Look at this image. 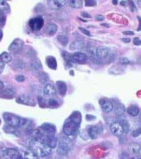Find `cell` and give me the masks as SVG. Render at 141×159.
I'll return each instance as SVG.
<instances>
[{
  "label": "cell",
  "instance_id": "obj_6",
  "mask_svg": "<svg viewBox=\"0 0 141 159\" xmlns=\"http://www.w3.org/2000/svg\"><path fill=\"white\" fill-rule=\"evenodd\" d=\"M44 21L42 17H36L32 18L29 21V25L30 28L34 31L39 30L42 28L44 25Z\"/></svg>",
  "mask_w": 141,
  "mask_h": 159
},
{
  "label": "cell",
  "instance_id": "obj_9",
  "mask_svg": "<svg viewBox=\"0 0 141 159\" xmlns=\"http://www.w3.org/2000/svg\"><path fill=\"white\" fill-rule=\"evenodd\" d=\"M40 142H42L45 144L47 145L50 148H55L57 147V139L55 137V136H50V135H42V137L41 139L39 140Z\"/></svg>",
  "mask_w": 141,
  "mask_h": 159
},
{
  "label": "cell",
  "instance_id": "obj_46",
  "mask_svg": "<svg viewBox=\"0 0 141 159\" xmlns=\"http://www.w3.org/2000/svg\"><path fill=\"white\" fill-rule=\"evenodd\" d=\"M5 69V63L0 61V75L1 74Z\"/></svg>",
  "mask_w": 141,
  "mask_h": 159
},
{
  "label": "cell",
  "instance_id": "obj_30",
  "mask_svg": "<svg viewBox=\"0 0 141 159\" xmlns=\"http://www.w3.org/2000/svg\"><path fill=\"white\" fill-rule=\"evenodd\" d=\"M119 123L121 125L122 128L124 133H126V134L128 133L130 131V124L128 121H127L126 120H125V119H123Z\"/></svg>",
  "mask_w": 141,
  "mask_h": 159
},
{
  "label": "cell",
  "instance_id": "obj_21",
  "mask_svg": "<svg viewBox=\"0 0 141 159\" xmlns=\"http://www.w3.org/2000/svg\"><path fill=\"white\" fill-rule=\"evenodd\" d=\"M57 89L59 94L61 96H64L66 93L67 90V87L66 84L63 81H59L56 82Z\"/></svg>",
  "mask_w": 141,
  "mask_h": 159
},
{
  "label": "cell",
  "instance_id": "obj_42",
  "mask_svg": "<svg viewBox=\"0 0 141 159\" xmlns=\"http://www.w3.org/2000/svg\"><path fill=\"white\" fill-rule=\"evenodd\" d=\"M79 29L81 30V32L83 33L84 34L86 35L87 36H89V37L91 36V34H90V32H89L88 30H86V29L81 27L79 28Z\"/></svg>",
  "mask_w": 141,
  "mask_h": 159
},
{
  "label": "cell",
  "instance_id": "obj_43",
  "mask_svg": "<svg viewBox=\"0 0 141 159\" xmlns=\"http://www.w3.org/2000/svg\"><path fill=\"white\" fill-rule=\"evenodd\" d=\"M133 43L135 45H141V39L138 37L134 38L133 40Z\"/></svg>",
  "mask_w": 141,
  "mask_h": 159
},
{
  "label": "cell",
  "instance_id": "obj_20",
  "mask_svg": "<svg viewBox=\"0 0 141 159\" xmlns=\"http://www.w3.org/2000/svg\"><path fill=\"white\" fill-rule=\"evenodd\" d=\"M2 93L3 96L8 97H13L16 93L15 88L11 86H8L2 90Z\"/></svg>",
  "mask_w": 141,
  "mask_h": 159
},
{
  "label": "cell",
  "instance_id": "obj_60",
  "mask_svg": "<svg viewBox=\"0 0 141 159\" xmlns=\"http://www.w3.org/2000/svg\"><path fill=\"white\" fill-rule=\"evenodd\" d=\"M0 125H1V119H0Z\"/></svg>",
  "mask_w": 141,
  "mask_h": 159
},
{
  "label": "cell",
  "instance_id": "obj_3",
  "mask_svg": "<svg viewBox=\"0 0 141 159\" xmlns=\"http://www.w3.org/2000/svg\"><path fill=\"white\" fill-rule=\"evenodd\" d=\"M32 150L37 156L42 157L49 155L51 152V148L39 140H35L32 144Z\"/></svg>",
  "mask_w": 141,
  "mask_h": 159
},
{
  "label": "cell",
  "instance_id": "obj_50",
  "mask_svg": "<svg viewBox=\"0 0 141 159\" xmlns=\"http://www.w3.org/2000/svg\"><path fill=\"white\" fill-rule=\"evenodd\" d=\"M121 40L122 42L126 43H129L131 42V39L129 38H122Z\"/></svg>",
  "mask_w": 141,
  "mask_h": 159
},
{
  "label": "cell",
  "instance_id": "obj_1",
  "mask_svg": "<svg viewBox=\"0 0 141 159\" xmlns=\"http://www.w3.org/2000/svg\"><path fill=\"white\" fill-rule=\"evenodd\" d=\"M82 120V116L78 111L73 112L64 123L63 131L67 136H70L77 132Z\"/></svg>",
  "mask_w": 141,
  "mask_h": 159
},
{
  "label": "cell",
  "instance_id": "obj_32",
  "mask_svg": "<svg viewBox=\"0 0 141 159\" xmlns=\"http://www.w3.org/2000/svg\"><path fill=\"white\" fill-rule=\"evenodd\" d=\"M10 10V6L4 1H0V12L7 11Z\"/></svg>",
  "mask_w": 141,
  "mask_h": 159
},
{
  "label": "cell",
  "instance_id": "obj_16",
  "mask_svg": "<svg viewBox=\"0 0 141 159\" xmlns=\"http://www.w3.org/2000/svg\"><path fill=\"white\" fill-rule=\"evenodd\" d=\"M110 130L114 135L117 137H120L123 134V130L121 125L119 122H115L112 123L110 126Z\"/></svg>",
  "mask_w": 141,
  "mask_h": 159
},
{
  "label": "cell",
  "instance_id": "obj_4",
  "mask_svg": "<svg viewBox=\"0 0 141 159\" xmlns=\"http://www.w3.org/2000/svg\"><path fill=\"white\" fill-rule=\"evenodd\" d=\"M57 151L58 154L64 156L69 153L72 148L71 140L67 137H62L57 143Z\"/></svg>",
  "mask_w": 141,
  "mask_h": 159
},
{
  "label": "cell",
  "instance_id": "obj_2",
  "mask_svg": "<svg viewBox=\"0 0 141 159\" xmlns=\"http://www.w3.org/2000/svg\"><path fill=\"white\" fill-rule=\"evenodd\" d=\"M3 118L5 122L11 127L17 128L18 127L26 126L28 124V120L24 119L17 115L11 113H5L3 115Z\"/></svg>",
  "mask_w": 141,
  "mask_h": 159
},
{
  "label": "cell",
  "instance_id": "obj_19",
  "mask_svg": "<svg viewBox=\"0 0 141 159\" xmlns=\"http://www.w3.org/2000/svg\"><path fill=\"white\" fill-rule=\"evenodd\" d=\"M56 89L54 86L50 84H45L43 87V93L46 96H50L56 94Z\"/></svg>",
  "mask_w": 141,
  "mask_h": 159
},
{
  "label": "cell",
  "instance_id": "obj_38",
  "mask_svg": "<svg viewBox=\"0 0 141 159\" xmlns=\"http://www.w3.org/2000/svg\"><path fill=\"white\" fill-rule=\"evenodd\" d=\"M39 79L42 82H46L48 79V77L47 76V75H45L44 73H42V74L40 75Z\"/></svg>",
  "mask_w": 141,
  "mask_h": 159
},
{
  "label": "cell",
  "instance_id": "obj_27",
  "mask_svg": "<svg viewBox=\"0 0 141 159\" xmlns=\"http://www.w3.org/2000/svg\"><path fill=\"white\" fill-rule=\"evenodd\" d=\"M12 59V55L7 52H3L0 54V61L3 63H8Z\"/></svg>",
  "mask_w": 141,
  "mask_h": 159
},
{
  "label": "cell",
  "instance_id": "obj_39",
  "mask_svg": "<svg viewBox=\"0 0 141 159\" xmlns=\"http://www.w3.org/2000/svg\"><path fill=\"white\" fill-rule=\"evenodd\" d=\"M85 4L86 6H94L96 5V2L93 0H89L85 2Z\"/></svg>",
  "mask_w": 141,
  "mask_h": 159
},
{
  "label": "cell",
  "instance_id": "obj_41",
  "mask_svg": "<svg viewBox=\"0 0 141 159\" xmlns=\"http://www.w3.org/2000/svg\"><path fill=\"white\" fill-rule=\"evenodd\" d=\"M2 12H0V25H3L5 24V17Z\"/></svg>",
  "mask_w": 141,
  "mask_h": 159
},
{
  "label": "cell",
  "instance_id": "obj_58",
  "mask_svg": "<svg viewBox=\"0 0 141 159\" xmlns=\"http://www.w3.org/2000/svg\"><path fill=\"white\" fill-rule=\"evenodd\" d=\"M139 119H140V121L141 122V114H140V116H139Z\"/></svg>",
  "mask_w": 141,
  "mask_h": 159
},
{
  "label": "cell",
  "instance_id": "obj_26",
  "mask_svg": "<svg viewBox=\"0 0 141 159\" xmlns=\"http://www.w3.org/2000/svg\"><path fill=\"white\" fill-rule=\"evenodd\" d=\"M57 38L58 41L61 44V45L64 46L67 45L68 42V38L66 34L64 33H61L57 36Z\"/></svg>",
  "mask_w": 141,
  "mask_h": 159
},
{
  "label": "cell",
  "instance_id": "obj_48",
  "mask_svg": "<svg viewBox=\"0 0 141 159\" xmlns=\"http://www.w3.org/2000/svg\"><path fill=\"white\" fill-rule=\"evenodd\" d=\"M123 34L125 35H134V32H133L131 30H126L125 32H123Z\"/></svg>",
  "mask_w": 141,
  "mask_h": 159
},
{
  "label": "cell",
  "instance_id": "obj_49",
  "mask_svg": "<svg viewBox=\"0 0 141 159\" xmlns=\"http://www.w3.org/2000/svg\"><path fill=\"white\" fill-rule=\"evenodd\" d=\"M95 118V117L93 116H92V115H90V114H87V116H86V118H87L88 120H93V119Z\"/></svg>",
  "mask_w": 141,
  "mask_h": 159
},
{
  "label": "cell",
  "instance_id": "obj_29",
  "mask_svg": "<svg viewBox=\"0 0 141 159\" xmlns=\"http://www.w3.org/2000/svg\"><path fill=\"white\" fill-rule=\"evenodd\" d=\"M83 1L79 0H72L68 1V4L72 8H79L83 6Z\"/></svg>",
  "mask_w": 141,
  "mask_h": 159
},
{
  "label": "cell",
  "instance_id": "obj_34",
  "mask_svg": "<svg viewBox=\"0 0 141 159\" xmlns=\"http://www.w3.org/2000/svg\"><path fill=\"white\" fill-rule=\"evenodd\" d=\"M48 105L51 108H56L59 106V103L56 99H50L48 101Z\"/></svg>",
  "mask_w": 141,
  "mask_h": 159
},
{
  "label": "cell",
  "instance_id": "obj_45",
  "mask_svg": "<svg viewBox=\"0 0 141 159\" xmlns=\"http://www.w3.org/2000/svg\"><path fill=\"white\" fill-rule=\"evenodd\" d=\"M104 20V16L103 15H98L95 17V20L97 21L102 22Z\"/></svg>",
  "mask_w": 141,
  "mask_h": 159
},
{
  "label": "cell",
  "instance_id": "obj_40",
  "mask_svg": "<svg viewBox=\"0 0 141 159\" xmlns=\"http://www.w3.org/2000/svg\"><path fill=\"white\" fill-rule=\"evenodd\" d=\"M31 66H32V67H33V68H34V69H39V68L40 67V63H39V61H34V62H33L32 64V65H31Z\"/></svg>",
  "mask_w": 141,
  "mask_h": 159
},
{
  "label": "cell",
  "instance_id": "obj_57",
  "mask_svg": "<svg viewBox=\"0 0 141 159\" xmlns=\"http://www.w3.org/2000/svg\"><path fill=\"white\" fill-rule=\"evenodd\" d=\"M112 3H114V5H117V1H112Z\"/></svg>",
  "mask_w": 141,
  "mask_h": 159
},
{
  "label": "cell",
  "instance_id": "obj_22",
  "mask_svg": "<svg viewBox=\"0 0 141 159\" xmlns=\"http://www.w3.org/2000/svg\"><path fill=\"white\" fill-rule=\"evenodd\" d=\"M46 62L48 67L50 69L53 70H56L57 69V61L54 57L52 56L47 57L46 59Z\"/></svg>",
  "mask_w": 141,
  "mask_h": 159
},
{
  "label": "cell",
  "instance_id": "obj_18",
  "mask_svg": "<svg viewBox=\"0 0 141 159\" xmlns=\"http://www.w3.org/2000/svg\"><path fill=\"white\" fill-rule=\"evenodd\" d=\"M85 46L84 41L82 40L77 39L74 40L70 45L69 48L72 51H77L83 49Z\"/></svg>",
  "mask_w": 141,
  "mask_h": 159
},
{
  "label": "cell",
  "instance_id": "obj_12",
  "mask_svg": "<svg viewBox=\"0 0 141 159\" xmlns=\"http://www.w3.org/2000/svg\"><path fill=\"white\" fill-rule=\"evenodd\" d=\"M16 102L20 104H25L30 106H34L36 104L34 100L32 98L28 95H20L16 99Z\"/></svg>",
  "mask_w": 141,
  "mask_h": 159
},
{
  "label": "cell",
  "instance_id": "obj_36",
  "mask_svg": "<svg viewBox=\"0 0 141 159\" xmlns=\"http://www.w3.org/2000/svg\"><path fill=\"white\" fill-rule=\"evenodd\" d=\"M120 62L123 65H129L131 64V61L130 60L128 59L126 57H122L120 59Z\"/></svg>",
  "mask_w": 141,
  "mask_h": 159
},
{
  "label": "cell",
  "instance_id": "obj_37",
  "mask_svg": "<svg viewBox=\"0 0 141 159\" xmlns=\"http://www.w3.org/2000/svg\"><path fill=\"white\" fill-rule=\"evenodd\" d=\"M141 134V128H139V129H136L135 130H134V132H132V136L134 138H137L139 137Z\"/></svg>",
  "mask_w": 141,
  "mask_h": 159
},
{
  "label": "cell",
  "instance_id": "obj_8",
  "mask_svg": "<svg viewBox=\"0 0 141 159\" xmlns=\"http://www.w3.org/2000/svg\"><path fill=\"white\" fill-rule=\"evenodd\" d=\"M40 130L44 135L54 136L56 133V128L53 124L44 123L41 125Z\"/></svg>",
  "mask_w": 141,
  "mask_h": 159
},
{
  "label": "cell",
  "instance_id": "obj_54",
  "mask_svg": "<svg viewBox=\"0 0 141 159\" xmlns=\"http://www.w3.org/2000/svg\"><path fill=\"white\" fill-rule=\"evenodd\" d=\"M3 37V33L2 32V30H0V41H1V40L2 39V38Z\"/></svg>",
  "mask_w": 141,
  "mask_h": 159
},
{
  "label": "cell",
  "instance_id": "obj_7",
  "mask_svg": "<svg viewBox=\"0 0 141 159\" xmlns=\"http://www.w3.org/2000/svg\"><path fill=\"white\" fill-rule=\"evenodd\" d=\"M23 45L24 42L20 38H17L15 39L11 44L8 48V50L10 52H12L13 54H18L22 50Z\"/></svg>",
  "mask_w": 141,
  "mask_h": 159
},
{
  "label": "cell",
  "instance_id": "obj_5",
  "mask_svg": "<svg viewBox=\"0 0 141 159\" xmlns=\"http://www.w3.org/2000/svg\"><path fill=\"white\" fill-rule=\"evenodd\" d=\"M97 53L102 62L105 60L110 62L115 58L114 52H112L110 48L107 47H100L98 48Z\"/></svg>",
  "mask_w": 141,
  "mask_h": 159
},
{
  "label": "cell",
  "instance_id": "obj_13",
  "mask_svg": "<svg viewBox=\"0 0 141 159\" xmlns=\"http://www.w3.org/2000/svg\"><path fill=\"white\" fill-rule=\"evenodd\" d=\"M99 104L103 112L105 113H109L114 110V105L109 100L106 99H100L99 100Z\"/></svg>",
  "mask_w": 141,
  "mask_h": 159
},
{
  "label": "cell",
  "instance_id": "obj_53",
  "mask_svg": "<svg viewBox=\"0 0 141 159\" xmlns=\"http://www.w3.org/2000/svg\"><path fill=\"white\" fill-rule=\"evenodd\" d=\"M120 5H121V6H125V5H126V2L125 1H122L120 2Z\"/></svg>",
  "mask_w": 141,
  "mask_h": 159
},
{
  "label": "cell",
  "instance_id": "obj_24",
  "mask_svg": "<svg viewBox=\"0 0 141 159\" xmlns=\"http://www.w3.org/2000/svg\"><path fill=\"white\" fill-rule=\"evenodd\" d=\"M114 111L118 116H122L126 112V108L123 104L118 103L114 106Z\"/></svg>",
  "mask_w": 141,
  "mask_h": 159
},
{
  "label": "cell",
  "instance_id": "obj_35",
  "mask_svg": "<svg viewBox=\"0 0 141 159\" xmlns=\"http://www.w3.org/2000/svg\"><path fill=\"white\" fill-rule=\"evenodd\" d=\"M62 55H63V57L64 58V59L65 60V61H67L68 63H70L71 64V62H73L72 59V55L69 54L68 52H63Z\"/></svg>",
  "mask_w": 141,
  "mask_h": 159
},
{
  "label": "cell",
  "instance_id": "obj_31",
  "mask_svg": "<svg viewBox=\"0 0 141 159\" xmlns=\"http://www.w3.org/2000/svg\"><path fill=\"white\" fill-rule=\"evenodd\" d=\"M25 159H37V155L34 153L32 150H28L24 152Z\"/></svg>",
  "mask_w": 141,
  "mask_h": 159
},
{
  "label": "cell",
  "instance_id": "obj_11",
  "mask_svg": "<svg viewBox=\"0 0 141 159\" xmlns=\"http://www.w3.org/2000/svg\"><path fill=\"white\" fill-rule=\"evenodd\" d=\"M89 136L92 139H97L102 132V128L100 125H94L89 127L88 130Z\"/></svg>",
  "mask_w": 141,
  "mask_h": 159
},
{
  "label": "cell",
  "instance_id": "obj_33",
  "mask_svg": "<svg viewBox=\"0 0 141 159\" xmlns=\"http://www.w3.org/2000/svg\"><path fill=\"white\" fill-rule=\"evenodd\" d=\"M14 67L17 69H23L25 67L24 62L22 60H17L14 62Z\"/></svg>",
  "mask_w": 141,
  "mask_h": 159
},
{
  "label": "cell",
  "instance_id": "obj_28",
  "mask_svg": "<svg viewBox=\"0 0 141 159\" xmlns=\"http://www.w3.org/2000/svg\"><path fill=\"white\" fill-rule=\"evenodd\" d=\"M128 149L130 152L135 154H139L141 152V146L139 144H136V143L130 144L129 146Z\"/></svg>",
  "mask_w": 141,
  "mask_h": 159
},
{
  "label": "cell",
  "instance_id": "obj_15",
  "mask_svg": "<svg viewBox=\"0 0 141 159\" xmlns=\"http://www.w3.org/2000/svg\"><path fill=\"white\" fill-rule=\"evenodd\" d=\"M72 59L73 62L77 64H83L87 61V55L79 52H75L72 55Z\"/></svg>",
  "mask_w": 141,
  "mask_h": 159
},
{
  "label": "cell",
  "instance_id": "obj_55",
  "mask_svg": "<svg viewBox=\"0 0 141 159\" xmlns=\"http://www.w3.org/2000/svg\"><path fill=\"white\" fill-rule=\"evenodd\" d=\"M139 20H140V22H139V30H141V19L139 17Z\"/></svg>",
  "mask_w": 141,
  "mask_h": 159
},
{
  "label": "cell",
  "instance_id": "obj_47",
  "mask_svg": "<svg viewBox=\"0 0 141 159\" xmlns=\"http://www.w3.org/2000/svg\"><path fill=\"white\" fill-rule=\"evenodd\" d=\"M82 16L83 17L86 18H91V16L88 14V13L86 12H82Z\"/></svg>",
  "mask_w": 141,
  "mask_h": 159
},
{
  "label": "cell",
  "instance_id": "obj_56",
  "mask_svg": "<svg viewBox=\"0 0 141 159\" xmlns=\"http://www.w3.org/2000/svg\"><path fill=\"white\" fill-rule=\"evenodd\" d=\"M15 159H24V158L20 155L18 157H17V158Z\"/></svg>",
  "mask_w": 141,
  "mask_h": 159
},
{
  "label": "cell",
  "instance_id": "obj_52",
  "mask_svg": "<svg viewBox=\"0 0 141 159\" xmlns=\"http://www.w3.org/2000/svg\"><path fill=\"white\" fill-rule=\"evenodd\" d=\"M134 8H135V6H134V2L131 1V8L132 10H134Z\"/></svg>",
  "mask_w": 141,
  "mask_h": 159
},
{
  "label": "cell",
  "instance_id": "obj_25",
  "mask_svg": "<svg viewBox=\"0 0 141 159\" xmlns=\"http://www.w3.org/2000/svg\"><path fill=\"white\" fill-rule=\"evenodd\" d=\"M127 113L132 117H136L139 113V109L136 106H132L127 109Z\"/></svg>",
  "mask_w": 141,
  "mask_h": 159
},
{
  "label": "cell",
  "instance_id": "obj_59",
  "mask_svg": "<svg viewBox=\"0 0 141 159\" xmlns=\"http://www.w3.org/2000/svg\"><path fill=\"white\" fill-rule=\"evenodd\" d=\"M139 62H140V63L141 64V57H140V59H139Z\"/></svg>",
  "mask_w": 141,
  "mask_h": 159
},
{
  "label": "cell",
  "instance_id": "obj_10",
  "mask_svg": "<svg viewBox=\"0 0 141 159\" xmlns=\"http://www.w3.org/2000/svg\"><path fill=\"white\" fill-rule=\"evenodd\" d=\"M97 49L98 48L96 47L89 46V47L87 48V52L88 53L89 57L90 58V59L92 60L93 62L97 64H100L102 63V61L98 56Z\"/></svg>",
  "mask_w": 141,
  "mask_h": 159
},
{
  "label": "cell",
  "instance_id": "obj_14",
  "mask_svg": "<svg viewBox=\"0 0 141 159\" xmlns=\"http://www.w3.org/2000/svg\"><path fill=\"white\" fill-rule=\"evenodd\" d=\"M48 5L52 10H59L65 8L66 6L67 2L66 1L56 0V1H47Z\"/></svg>",
  "mask_w": 141,
  "mask_h": 159
},
{
  "label": "cell",
  "instance_id": "obj_51",
  "mask_svg": "<svg viewBox=\"0 0 141 159\" xmlns=\"http://www.w3.org/2000/svg\"><path fill=\"white\" fill-rule=\"evenodd\" d=\"M4 89V84L3 82L0 80V91H2Z\"/></svg>",
  "mask_w": 141,
  "mask_h": 159
},
{
  "label": "cell",
  "instance_id": "obj_44",
  "mask_svg": "<svg viewBox=\"0 0 141 159\" xmlns=\"http://www.w3.org/2000/svg\"><path fill=\"white\" fill-rule=\"evenodd\" d=\"M15 80H16L17 81L22 82V81H23L24 80L25 77L24 76H23V75H18V76H17L15 77Z\"/></svg>",
  "mask_w": 141,
  "mask_h": 159
},
{
  "label": "cell",
  "instance_id": "obj_17",
  "mask_svg": "<svg viewBox=\"0 0 141 159\" xmlns=\"http://www.w3.org/2000/svg\"><path fill=\"white\" fill-rule=\"evenodd\" d=\"M3 154L5 158L7 159H15L20 155L17 150L13 148L6 149Z\"/></svg>",
  "mask_w": 141,
  "mask_h": 159
},
{
  "label": "cell",
  "instance_id": "obj_23",
  "mask_svg": "<svg viewBox=\"0 0 141 159\" xmlns=\"http://www.w3.org/2000/svg\"><path fill=\"white\" fill-rule=\"evenodd\" d=\"M58 27L57 25H55L54 23H50L47 25V27L46 28L45 32L46 34L49 35H53L55 34L57 32Z\"/></svg>",
  "mask_w": 141,
  "mask_h": 159
}]
</instances>
